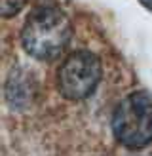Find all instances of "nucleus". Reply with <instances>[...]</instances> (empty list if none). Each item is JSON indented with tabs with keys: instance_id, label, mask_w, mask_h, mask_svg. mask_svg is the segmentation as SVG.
Here are the masks:
<instances>
[{
	"instance_id": "f257e3e1",
	"label": "nucleus",
	"mask_w": 152,
	"mask_h": 156,
	"mask_svg": "<svg viewBox=\"0 0 152 156\" xmlns=\"http://www.w3.org/2000/svg\"><path fill=\"white\" fill-rule=\"evenodd\" d=\"M71 19L55 6H42L27 17L21 30V44L30 57L53 61L71 42Z\"/></svg>"
},
{
	"instance_id": "f03ea898",
	"label": "nucleus",
	"mask_w": 152,
	"mask_h": 156,
	"mask_svg": "<svg viewBox=\"0 0 152 156\" xmlns=\"http://www.w3.org/2000/svg\"><path fill=\"white\" fill-rule=\"evenodd\" d=\"M112 133L127 149H143L152 143V101L135 91L122 99L112 114Z\"/></svg>"
},
{
	"instance_id": "7ed1b4c3",
	"label": "nucleus",
	"mask_w": 152,
	"mask_h": 156,
	"mask_svg": "<svg viewBox=\"0 0 152 156\" xmlns=\"http://www.w3.org/2000/svg\"><path fill=\"white\" fill-rule=\"evenodd\" d=\"M101 76L103 67L95 53L74 51L57 71V90L68 101H82L97 90Z\"/></svg>"
},
{
	"instance_id": "20e7f679",
	"label": "nucleus",
	"mask_w": 152,
	"mask_h": 156,
	"mask_svg": "<svg viewBox=\"0 0 152 156\" xmlns=\"http://www.w3.org/2000/svg\"><path fill=\"white\" fill-rule=\"evenodd\" d=\"M33 80L29 78L27 73H21V71H13L8 78V84H6V99L13 108L15 107H21L23 103H27L29 97L33 95Z\"/></svg>"
},
{
	"instance_id": "39448f33",
	"label": "nucleus",
	"mask_w": 152,
	"mask_h": 156,
	"mask_svg": "<svg viewBox=\"0 0 152 156\" xmlns=\"http://www.w3.org/2000/svg\"><path fill=\"white\" fill-rule=\"evenodd\" d=\"M27 2L29 0H0V15L2 17H12V15L19 13L27 6Z\"/></svg>"
}]
</instances>
